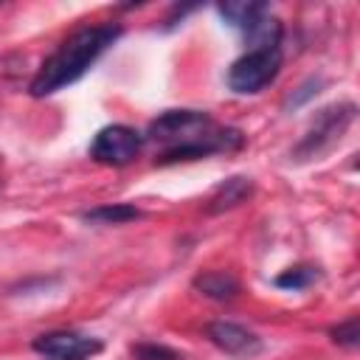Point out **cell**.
Wrapping results in <instances>:
<instances>
[{
	"instance_id": "cell-6",
	"label": "cell",
	"mask_w": 360,
	"mask_h": 360,
	"mask_svg": "<svg viewBox=\"0 0 360 360\" xmlns=\"http://www.w3.org/2000/svg\"><path fill=\"white\" fill-rule=\"evenodd\" d=\"M31 349L42 360H90L104 349V343L93 335H82L73 329H53V332L37 335Z\"/></svg>"
},
{
	"instance_id": "cell-5",
	"label": "cell",
	"mask_w": 360,
	"mask_h": 360,
	"mask_svg": "<svg viewBox=\"0 0 360 360\" xmlns=\"http://www.w3.org/2000/svg\"><path fill=\"white\" fill-rule=\"evenodd\" d=\"M143 149V135L127 124H110L96 132L90 143V158L101 166H127Z\"/></svg>"
},
{
	"instance_id": "cell-1",
	"label": "cell",
	"mask_w": 360,
	"mask_h": 360,
	"mask_svg": "<svg viewBox=\"0 0 360 360\" xmlns=\"http://www.w3.org/2000/svg\"><path fill=\"white\" fill-rule=\"evenodd\" d=\"M146 138L163 146L158 163L200 160L217 152H233L245 143L239 129L214 124L202 110H166L149 124Z\"/></svg>"
},
{
	"instance_id": "cell-4",
	"label": "cell",
	"mask_w": 360,
	"mask_h": 360,
	"mask_svg": "<svg viewBox=\"0 0 360 360\" xmlns=\"http://www.w3.org/2000/svg\"><path fill=\"white\" fill-rule=\"evenodd\" d=\"M354 112H357V107L352 101L332 104V107L321 110L315 115V121L309 124V129L304 132V138L298 141V146L292 149V158L295 160H312V158L323 155L326 149H332L343 138L349 124L354 121Z\"/></svg>"
},
{
	"instance_id": "cell-3",
	"label": "cell",
	"mask_w": 360,
	"mask_h": 360,
	"mask_svg": "<svg viewBox=\"0 0 360 360\" xmlns=\"http://www.w3.org/2000/svg\"><path fill=\"white\" fill-rule=\"evenodd\" d=\"M281 70V45H256L248 48L228 68V87L239 96L264 90Z\"/></svg>"
},
{
	"instance_id": "cell-9",
	"label": "cell",
	"mask_w": 360,
	"mask_h": 360,
	"mask_svg": "<svg viewBox=\"0 0 360 360\" xmlns=\"http://www.w3.org/2000/svg\"><path fill=\"white\" fill-rule=\"evenodd\" d=\"M194 287L205 295V298H214V301H228L239 292V281L225 273V270H208L202 276L194 278Z\"/></svg>"
},
{
	"instance_id": "cell-7",
	"label": "cell",
	"mask_w": 360,
	"mask_h": 360,
	"mask_svg": "<svg viewBox=\"0 0 360 360\" xmlns=\"http://www.w3.org/2000/svg\"><path fill=\"white\" fill-rule=\"evenodd\" d=\"M205 335L219 352H225L231 357L245 360V357H256L262 352V338L233 321H214V323H208Z\"/></svg>"
},
{
	"instance_id": "cell-2",
	"label": "cell",
	"mask_w": 360,
	"mask_h": 360,
	"mask_svg": "<svg viewBox=\"0 0 360 360\" xmlns=\"http://www.w3.org/2000/svg\"><path fill=\"white\" fill-rule=\"evenodd\" d=\"M121 31L124 28L118 22H98V25H84V28L73 31L39 65V70L34 73V79L28 84V93L34 98H45V96L59 93L62 87L79 82L98 62V56L110 45H115V39L121 37Z\"/></svg>"
},
{
	"instance_id": "cell-8",
	"label": "cell",
	"mask_w": 360,
	"mask_h": 360,
	"mask_svg": "<svg viewBox=\"0 0 360 360\" xmlns=\"http://www.w3.org/2000/svg\"><path fill=\"white\" fill-rule=\"evenodd\" d=\"M250 194H253V183H250V177H228V180L211 194V200H208V211H211V214L228 211V208L245 202Z\"/></svg>"
},
{
	"instance_id": "cell-10",
	"label": "cell",
	"mask_w": 360,
	"mask_h": 360,
	"mask_svg": "<svg viewBox=\"0 0 360 360\" xmlns=\"http://www.w3.org/2000/svg\"><path fill=\"white\" fill-rule=\"evenodd\" d=\"M141 208L129 205V202H112V205H98L93 211H84L82 219L84 222H98V225H124L129 219H138Z\"/></svg>"
},
{
	"instance_id": "cell-13",
	"label": "cell",
	"mask_w": 360,
	"mask_h": 360,
	"mask_svg": "<svg viewBox=\"0 0 360 360\" xmlns=\"http://www.w3.org/2000/svg\"><path fill=\"white\" fill-rule=\"evenodd\" d=\"M329 335H332V340H335L338 346L354 349V346L360 343V323H357V315H352V318H346L343 323L332 326V329H329Z\"/></svg>"
},
{
	"instance_id": "cell-12",
	"label": "cell",
	"mask_w": 360,
	"mask_h": 360,
	"mask_svg": "<svg viewBox=\"0 0 360 360\" xmlns=\"http://www.w3.org/2000/svg\"><path fill=\"white\" fill-rule=\"evenodd\" d=\"M132 360H186V357L180 352L169 349L166 343L143 340V343H135L132 346Z\"/></svg>"
},
{
	"instance_id": "cell-11",
	"label": "cell",
	"mask_w": 360,
	"mask_h": 360,
	"mask_svg": "<svg viewBox=\"0 0 360 360\" xmlns=\"http://www.w3.org/2000/svg\"><path fill=\"white\" fill-rule=\"evenodd\" d=\"M315 278H318V267L298 264V267H290L281 276H276V287H281V290H307Z\"/></svg>"
}]
</instances>
